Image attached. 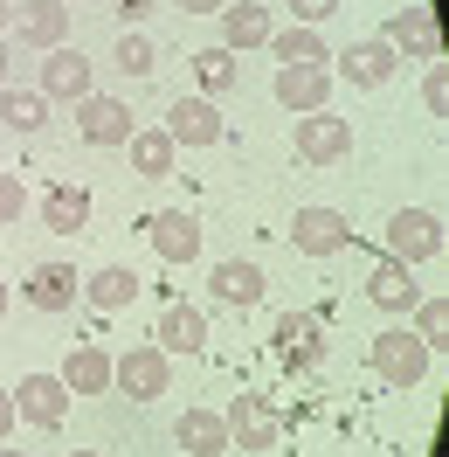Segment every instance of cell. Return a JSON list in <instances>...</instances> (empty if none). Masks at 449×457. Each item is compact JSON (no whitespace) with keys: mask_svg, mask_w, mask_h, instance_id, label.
Here are the masks:
<instances>
[{"mask_svg":"<svg viewBox=\"0 0 449 457\" xmlns=\"http://www.w3.org/2000/svg\"><path fill=\"white\" fill-rule=\"evenodd\" d=\"M14 423H21V416H14V388H0V444L14 436Z\"/></svg>","mask_w":449,"mask_h":457,"instance_id":"36","label":"cell"},{"mask_svg":"<svg viewBox=\"0 0 449 457\" xmlns=\"http://www.w3.org/2000/svg\"><path fill=\"white\" fill-rule=\"evenodd\" d=\"M421 104H429L436 118H449V70H443V62H429V77H421Z\"/></svg>","mask_w":449,"mask_h":457,"instance_id":"33","label":"cell"},{"mask_svg":"<svg viewBox=\"0 0 449 457\" xmlns=\"http://www.w3.org/2000/svg\"><path fill=\"white\" fill-rule=\"evenodd\" d=\"M42 222L56 228V236H84V228H90V187L56 180V187L42 195Z\"/></svg>","mask_w":449,"mask_h":457,"instance_id":"21","label":"cell"},{"mask_svg":"<svg viewBox=\"0 0 449 457\" xmlns=\"http://www.w3.org/2000/svg\"><path fill=\"white\" fill-rule=\"evenodd\" d=\"M111 62H118V70H125V77H145V70L159 62V49H152V42H145V35L132 29V35H125V42H118V49H111Z\"/></svg>","mask_w":449,"mask_h":457,"instance_id":"31","label":"cell"},{"mask_svg":"<svg viewBox=\"0 0 449 457\" xmlns=\"http://www.w3.org/2000/svg\"><path fill=\"white\" fill-rule=\"evenodd\" d=\"M173 145H222V112H215V97H173L167 104V125H159Z\"/></svg>","mask_w":449,"mask_h":457,"instance_id":"11","label":"cell"},{"mask_svg":"<svg viewBox=\"0 0 449 457\" xmlns=\"http://www.w3.org/2000/svg\"><path fill=\"white\" fill-rule=\"evenodd\" d=\"M29 215V187H21V173H0V222H21Z\"/></svg>","mask_w":449,"mask_h":457,"instance_id":"32","label":"cell"},{"mask_svg":"<svg viewBox=\"0 0 449 457\" xmlns=\"http://www.w3.org/2000/svg\"><path fill=\"white\" fill-rule=\"evenodd\" d=\"M0 125H7V132H42V125H49V97H42V90H0Z\"/></svg>","mask_w":449,"mask_h":457,"instance_id":"27","label":"cell"},{"mask_svg":"<svg viewBox=\"0 0 449 457\" xmlns=\"http://www.w3.org/2000/svg\"><path fill=\"white\" fill-rule=\"evenodd\" d=\"M152 346H159V353H200V346H208V312H200V305H167Z\"/></svg>","mask_w":449,"mask_h":457,"instance_id":"19","label":"cell"},{"mask_svg":"<svg viewBox=\"0 0 449 457\" xmlns=\"http://www.w3.org/2000/svg\"><path fill=\"white\" fill-rule=\"evenodd\" d=\"M290 243H298L305 257H339V250L353 243V228H346L339 208H298V215H290Z\"/></svg>","mask_w":449,"mask_h":457,"instance_id":"15","label":"cell"},{"mask_svg":"<svg viewBox=\"0 0 449 457\" xmlns=\"http://www.w3.org/2000/svg\"><path fill=\"white\" fill-rule=\"evenodd\" d=\"M208 291H215V305H235V312H249V305H263L270 278H263V263H249V257H222L215 270H208Z\"/></svg>","mask_w":449,"mask_h":457,"instance_id":"12","label":"cell"},{"mask_svg":"<svg viewBox=\"0 0 449 457\" xmlns=\"http://www.w3.org/2000/svg\"><path fill=\"white\" fill-rule=\"evenodd\" d=\"M277 104L283 112H332V70L325 62H283L277 70Z\"/></svg>","mask_w":449,"mask_h":457,"instance_id":"10","label":"cell"},{"mask_svg":"<svg viewBox=\"0 0 449 457\" xmlns=\"http://www.w3.org/2000/svg\"><path fill=\"white\" fill-rule=\"evenodd\" d=\"M366 298L380 305V312H408L421 298V285H415V263H394V257H380L373 263V278H366Z\"/></svg>","mask_w":449,"mask_h":457,"instance_id":"18","label":"cell"},{"mask_svg":"<svg viewBox=\"0 0 449 457\" xmlns=\"http://www.w3.org/2000/svg\"><path fill=\"white\" fill-rule=\"evenodd\" d=\"M270 49H277V62H325L332 70V42L318 29H305V21L298 29H270Z\"/></svg>","mask_w":449,"mask_h":457,"instance_id":"26","label":"cell"},{"mask_svg":"<svg viewBox=\"0 0 449 457\" xmlns=\"http://www.w3.org/2000/svg\"><path fill=\"white\" fill-rule=\"evenodd\" d=\"M194 84H200V97H222V90L235 84V56H228V49H200L194 56Z\"/></svg>","mask_w":449,"mask_h":457,"instance_id":"29","label":"cell"},{"mask_svg":"<svg viewBox=\"0 0 449 457\" xmlns=\"http://www.w3.org/2000/svg\"><path fill=\"white\" fill-rule=\"evenodd\" d=\"M0 457H29V451H7V444H0Z\"/></svg>","mask_w":449,"mask_h":457,"instance_id":"40","label":"cell"},{"mask_svg":"<svg viewBox=\"0 0 449 457\" xmlns=\"http://www.w3.org/2000/svg\"><path fill=\"white\" fill-rule=\"evenodd\" d=\"M0 90H7V42H0Z\"/></svg>","mask_w":449,"mask_h":457,"instance_id":"39","label":"cell"},{"mask_svg":"<svg viewBox=\"0 0 449 457\" xmlns=\"http://www.w3.org/2000/svg\"><path fill=\"white\" fill-rule=\"evenodd\" d=\"M7 21H14V7H7V0H0V35H7Z\"/></svg>","mask_w":449,"mask_h":457,"instance_id":"38","label":"cell"},{"mask_svg":"<svg viewBox=\"0 0 449 457\" xmlns=\"http://www.w3.org/2000/svg\"><path fill=\"white\" fill-rule=\"evenodd\" d=\"M167 381H173V353H159L152 340H145V346H125V353L111 361V388H118V395H132V402L167 395Z\"/></svg>","mask_w":449,"mask_h":457,"instance_id":"3","label":"cell"},{"mask_svg":"<svg viewBox=\"0 0 449 457\" xmlns=\"http://www.w3.org/2000/svg\"><path fill=\"white\" fill-rule=\"evenodd\" d=\"M222 423H228V444H235V451H277V436H283L270 395H235Z\"/></svg>","mask_w":449,"mask_h":457,"instance_id":"7","label":"cell"},{"mask_svg":"<svg viewBox=\"0 0 449 457\" xmlns=\"http://www.w3.org/2000/svg\"><path fill=\"white\" fill-rule=\"evenodd\" d=\"M366 368L380 374V381H388V388H421V381H429V346L415 340V333H380V340L366 346Z\"/></svg>","mask_w":449,"mask_h":457,"instance_id":"1","label":"cell"},{"mask_svg":"<svg viewBox=\"0 0 449 457\" xmlns=\"http://www.w3.org/2000/svg\"><path fill=\"white\" fill-rule=\"evenodd\" d=\"M69 457H104V451H69Z\"/></svg>","mask_w":449,"mask_h":457,"instance_id":"41","label":"cell"},{"mask_svg":"<svg viewBox=\"0 0 449 457\" xmlns=\"http://www.w3.org/2000/svg\"><path fill=\"white\" fill-rule=\"evenodd\" d=\"M35 90H42L49 104H84L90 90H97V70H90L84 49H69V42H62V49H49V56H42V77H35Z\"/></svg>","mask_w":449,"mask_h":457,"instance_id":"5","label":"cell"},{"mask_svg":"<svg viewBox=\"0 0 449 457\" xmlns=\"http://www.w3.org/2000/svg\"><path fill=\"white\" fill-rule=\"evenodd\" d=\"M145 243H152V257L167 263V270H180V263L200 257V222H194V215H180V208H167V215L145 222Z\"/></svg>","mask_w":449,"mask_h":457,"instance_id":"13","label":"cell"},{"mask_svg":"<svg viewBox=\"0 0 449 457\" xmlns=\"http://www.w3.org/2000/svg\"><path fill=\"white\" fill-rule=\"evenodd\" d=\"M132 132H139L132 112H125L118 97H104V90H90L84 104H77V139H84V145H125Z\"/></svg>","mask_w":449,"mask_h":457,"instance_id":"14","label":"cell"},{"mask_svg":"<svg viewBox=\"0 0 449 457\" xmlns=\"http://www.w3.org/2000/svg\"><path fill=\"white\" fill-rule=\"evenodd\" d=\"M173 444L187 457H222L228 451V423H222V409H187L180 423H173Z\"/></svg>","mask_w":449,"mask_h":457,"instance_id":"20","label":"cell"},{"mask_svg":"<svg viewBox=\"0 0 449 457\" xmlns=\"http://www.w3.org/2000/svg\"><path fill=\"white\" fill-rule=\"evenodd\" d=\"M84 298V278L69 270V263H35L29 270V305L35 312H69Z\"/></svg>","mask_w":449,"mask_h":457,"instance_id":"17","label":"cell"},{"mask_svg":"<svg viewBox=\"0 0 449 457\" xmlns=\"http://www.w3.org/2000/svg\"><path fill=\"white\" fill-rule=\"evenodd\" d=\"M14 35L29 42V49H62L69 42V7L62 0H21V14H14Z\"/></svg>","mask_w":449,"mask_h":457,"instance_id":"16","label":"cell"},{"mask_svg":"<svg viewBox=\"0 0 449 457\" xmlns=\"http://www.w3.org/2000/svg\"><path fill=\"white\" fill-rule=\"evenodd\" d=\"M125 145H132V173H145V180H167V173H173V153H180L159 125H152V132H132Z\"/></svg>","mask_w":449,"mask_h":457,"instance_id":"28","label":"cell"},{"mask_svg":"<svg viewBox=\"0 0 449 457\" xmlns=\"http://www.w3.org/2000/svg\"><path fill=\"white\" fill-rule=\"evenodd\" d=\"M290 145H298V160H305V167H339V160L353 153V125H346L339 112H305Z\"/></svg>","mask_w":449,"mask_h":457,"instance_id":"6","label":"cell"},{"mask_svg":"<svg viewBox=\"0 0 449 457\" xmlns=\"http://www.w3.org/2000/svg\"><path fill=\"white\" fill-rule=\"evenodd\" d=\"M380 257H394V263L443 257V222H436L429 208H394L388 215V250H380Z\"/></svg>","mask_w":449,"mask_h":457,"instance_id":"4","label":"cell"},{"mask_svg":"<svg viewBox=\"0 0 449 457\" xmlns=\"http://www.w3.org/2000/svg\"><path fill=\"white\" fill-rule=\"evenodd\" d=\"M380 42H388L394 56H408V62H443V29H436V7H394L388 14V29H380Z\"/></svg>","mask_w":449,"mask_h":457,"instance_id":"2","label":"cell"},{"mask_svg":"<svg viewBox=\"0 0 449 457\" xmlns=\"http://www.w3.org/2000/svg\"><path fill=\"white\" fill-rule=\"evenodd\" d=\"M408 312H415V340H421V346L449 340V298H415Z\"/></svg>","mask_w":449,"mask_h":457,"instance_id":"30","label":"cell"},{"mask_svg":"<svg viewBox=\"0 0 449 457\" xmlns=\"http://www.w3.org/2000/svg\"><path fill=\"white\" fill-rule=\"evenodd\" d=\"M173 7H180V14H222L228 0H173Z\"/></svg>","mask_w":449,"mask_h":457,"instance_id":"37","label":"cell"},{"mask_svg":"<svg viewBox=\"0 0 449 457\" xmlns=\"http://www.w3.org/2000/svg\"><path fill=\"white\" fill-rule=\"evenodd\" d=\"M84 298L97 305V312H125V305L139 298V278H132L125 263H104V270H90V278H84Z\"/></svg>","mask_w":449,"mask_h":457,"instance_id":"24","label":"cell"},{"mask_svg":"<svg viewBox=\"0 0 449 457\" xmlns=\"http://www.w3.org/2000/svg\"><path fill=\"white\" fill-rule=\"evenodd\" d=\"M290 14H298L305 29H318V21H332V14H339V0H290Z\"/></svg>","mask_w":449,"mask_h":457,"instance_id":"34","label":"cell"},{"mask_svg":"<svg viewBox=\"0 0 449 457\" xmlns=\"http://www.w3.org/2000/svg\"><path fill=\"white\" fill-rule=\"evenodd\" d=\"M62 388L69 395H111V353L104 346H77L62 361Z\"/></svg>","mask_w":449,"mask_h":457,"instance_id":"23","label":"cell"},{"mask_svg":"<svg viewBox=\"0 0 449 457\" xmlns=\"http://www.w3.org/2000/svg\"><path fill=\"white\" fill-rule=\"evenodd\" d=\"M152 7H159V0H111V14H118V21H132V29H139Z\"/></svg>","mask_w":449,"mask_h":457,"instance_id":"35","label":"cell"},{"mask_svg":"<svg viewBox=\"0 0 449 457\" xmlns=\"http://www.w3.org/2000/svg\"><path fill=\"white\" fill-rule=\"evenodd\" d=\"M277 340L298 353V368H305V374L325 368V346H318V319H311V312H277Z\"/></svg>","mask_w":449,"mask_h":457,"instance_id":"25","label":"cell"},{"mask_svg":"<svg viewBox=\"0 0 449 457\" xmlns=\"http://www.w3.org/2000/svg\"><path fill=\"white\" fill-rule=\"evenodd\" d=\"M394 70H401V56H394L380 35H366V42H353V49H339V62H332V77H346L353 90H388Z\"/></svg>","mask_w":449,"mask_h":457,"instance_id":"9","label":"cell"},{"mask_svg":"<svg viewBox=\"0 0 449 457\" xmlns=\"http://www.w3.org/2000/svg\"><path fill=\"white\" fill-rule=\"evenodd\" d=\"M0 312H7V285H0Z\"/></svg>","mask_w":449,"mask_h":457,"instance_id":"42","label":"cell"},{"mask_svg":"<svg viewBox=\"0 0 449 457\" xmlns=\"http://www.w3.org/2000/svg\"><path fill=\"white\" fill-rule=\"evenodd\" d=\"M14 416L35 423V429H62V416H69L62 374H21V381H14Z\"/></svg>","mask_w":449,"mask_h":457,"instance_id":"8","label":"cell"},{"mask_svg":"<svg viewBox=\"0 0 449 457\" xmlns=\"http://www.w3.org/2000/svg\"><path fill=\"white\" fill-rule=\"evenodd\" d=\"M270 42V7H256V0H228L222 7V49H263Z\"/></svg>","mask_w":449,"mask_h":457,"instance_id":"22","label":"cell"}]
</instances>
